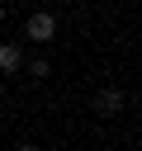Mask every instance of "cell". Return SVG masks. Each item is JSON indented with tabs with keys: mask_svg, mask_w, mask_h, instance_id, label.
I'll list each match as a JSON object with an SVG mask.
<instances>
[{
	"mask_svg": "<svg viewBox=\"0 0 142 151\" xmlns=\"http://www.w3.org/2000/svg\"><path fill=\"white\" fill-rule=\"evenodd\" d=\"M123 104H128V94L118 90V85H104L95 99H90V109H95V118H118L123 113Z\"/></svg>",
	"mask_w": 142,
	"mask_h": 151,
	"instance_id": "2",
	"label": "cell"
},
{
	"mask_svg": "<svg viewBox=\"0 0 142 151\" xmlns=\"http://www.w3.org/2000/svg\"><path fill=\"white\" fill-rule=\"evenodd\" d=\"M5 19H9V9H5V0H0V24H5Z\"/></svg>",
	"mask_w": 142,
	"mask_h": 151,
	"instance_id": "6",
	"label": "cell"
},
{
	"mask_svg": "<svg viewBox=\"0 0 142 151\" xmlns=\"http://www.w3.org/2000/svg\"><path fill=\"white\" fill-rule=\"evenodd\" d=\"M14 151H43V146H38V142H19Z\"/></svg>",
	"mask_w": 142,
	"mask_h": 151,
	"instance_id": "5",
	"label": "cell"
},
{
	"mask_svg": "<svg viewBox=\"0 0 142 151\" xmlns=\"http://www.w3.org/2000/svg\"><path fill=\"white\" fill-rule=\"evenodd\" d=\"M52 38H57V14L33 9V14L24 19V42H52Z\"/></svg>",
	"mask_w": 142,
	"mask_h": 151,
	"instance_id": "1",
	"label": "cell"
},
{
	"mask_svg": "<svg viewBox=\"0 0 142 151\" xmlns=\"http://www.w3.org/2000/svg\"><path fill=\"white\" fill-rule=\"evenodd\" d=\"M24 71H28V80H47L52 76V61L47 57H24Z\"/></svg>",
	"mask_w": 142,
	"mask_h": 151,
	"instance_id": "4",
	"label": "cell"
},
{
	"mask_svg": "<svg viewBox=\"0 0 142 151\" xmlns=\"http://www.w3.org/2000/svg\"><path fill=\"white\" fill-rule=\"evenodd\" d=\"M24 71V42H0V76H19Z\"/></svg>",
	"mask_w": 142,
	"mask_h": 151,
	"instance_id": "3",
	"label": "cell"
}]
</instances>
